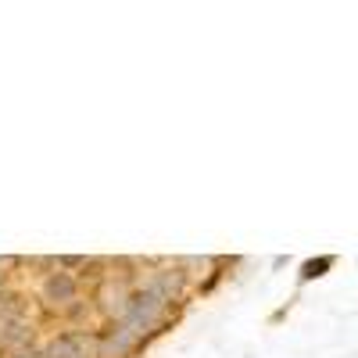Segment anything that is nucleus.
Returning <instances> with one entry per match:
<instances>
[{"label":"nucleus","mask_w":358,"mask_h":358,"mask_svg":"<svg viewBox=\"0 0 358 358\" xmlns=\"http://www.w3.org/2000/svg\"><path fill=\"white\" fill-rule=\"evenodd\" d=\"M76 276H69V273H50L47 276V283H43V297L47 301H54V305H69V301H76Z\"/></svg>","instance_id":"nucleus-3"},{"label":"nucleus","mask_w":358,"mask_h":358,"mask_svg":"<svg viewBox=\"0 0 358 358\" xmlns=\"http://www.w3.org/2000/svg\"><path fill=\"white\" fill-rule=\"evenodd\" d=\"M15 319H25V297L0 290V322H15Z\"/></svg>","instance_id":"nucleus-6"},{"label":"nucleus","mask_w":358,"mask_h":358,"mask_svg":"<svg viewBox=\"0 0 358 358\" xmlns=\"http://www.w3.org/2000/svg\"><path fill=\"white\" fill-rule=\"evenodd\" d=\"M33 337V326L25 319H15V322H0V348H18Z\"/></svg>","instance_id":"nucleus-5"},{"label":"nucleus","mask_w":358,"mask_h":358,"mask_svg":"<svg viewBox=\"0 0 358 358\" xmlns=\"http://www.w3.org/2000/svg\"><path fill=\"white\" fill-rule=\"evenodd\" d=\"M43 358H86V337L83 334H62L43 351Z\"/></svg>","instance_id":"nucleus-4"},{"label":"nucleus","mask_w":358,"mask_h":358,"mask_svg":"<svg viewBox=\"0 0 358 358\" xmlns=\"http://www.w3.org/2000/svg\"><path fill=\"white\" fill-rule=\"evenodd\" d=\"M165 305H169V297H165V294H158L151 283H143L140 290H133V294L126 297L122 322L129 326L133 334H143V330H151V326H158V322H162Z\"/></svg>","instance_id":"nucleus-1"},{"label":"nucleus","mask_w":358,"mask_h":358,"mask_svg":"<svg viewBox=\"0 0 358 358\" xmlns=\"http://www.w3.org/2000/svg\"><path fill=\"white\" fill-rule=\"evenodd\" d=\"M136 344V334L129 330L126 322H115V326H104L101 337H97V355L101 358H126Z\"/></svg>","instance_id":"nucleus-2"},{"label":"nucleus","mask_w":358,"mask_h":358,"mask_svg":"<svg viewBox=\"0 0 358 358\" xmlns=\"http://www.w3.org/2000/svg\"><path fill=\"white\" fill-rule=\"evenodd\" d=\"M330 265H334V258H319V262H308L301 276H305V280H312V276H322V268H330Z\"/></svg>","instance_id":"nucleus-7"}]
</instances>
